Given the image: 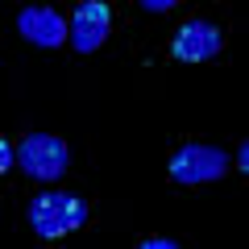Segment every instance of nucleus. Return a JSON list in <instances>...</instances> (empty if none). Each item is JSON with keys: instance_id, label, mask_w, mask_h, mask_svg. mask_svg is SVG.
<instances>
[{"instance_id": "8", "label": "nucleus", "mask_w": 249, "mask_h": 249, "mask_svg": "<svg viewBox=\"0 0 249 249\" xmlns=\"http://www.w3.org/2000/svg\"><path fill=\"white\" fill-rule=\"evenodd\" d=\"M142 249H178V241L175 237H145Z\"/></svg>"}, {"instance_id": "9", "label": "nucleus", "mask_w": 249, "mask_h": 249, "mask_svg": "<svg viewBox=\"0 0 249 249\" xmlns=\"http://www.w3.org/2000/svg\"><path fill=\"white\" fill-rule=\"evenodd\" d=\"M9 166H13V145H9V142H0V175H4Z\"/></svg>"}, {"instance_id": "3", "label": "nucleus", "mask_w": 249, "mask_h": 249, "mask_svg": "<svg viewBox=\"0 0 249 249\" xmlns=\"http://www.w3.org/2000/svg\"><path fill=\"white\" fill-rule=\"evenodd\" d=\"M229 170V154L216 150V145H183V150H175V158H170V178L183 187H199V183H216V178Z\"/></svg>"}, {"instance_id": "7", "label": "nucleus", "mask_w": 249, "mask_h": 249, "mask_svg": "<svg viewBox=\"0 0 249 249\" xmlns=\"http://www.w3.org/2000/svg\"><path fill=\"white\" fill-rule=\"evenodd\" d=\"M137 4H142L145 13H170V9L178 4V0H137Z\"/></svg>"}, {"instance_id": "5", "label": "nucleus", "mask_w": 249, "mask_h": 249, "mask_svg": "<svg viewBox=\"0 0 249 249\" xmlns=\"http://www.w3.org/2000/svg\"><path fill=\"white\" fill-rule=\"evenodd\" d=\"M220 46H224L220 29H216L212 21L196 17V21H187V25L175 34L170 54H175L178 62H208V58H216V54H220Z\"/></svg>"}, {"instance_id": "2", "label": "nucleus", "mask_w": 249, "mask_h": 249, "mask_svg": "<svg viewBox=\"0 0 249 249\" xmlns=\"http://www.w3.org/2000/svg\"><path fill=\"white\" fill-rule=\"evenodd\" d=\"M13 162L25 170L37 183H58L71 166V154H67V142L54 133H29L25 142L13 150Z\"/></svg>"}, {"instance_id": "10", "label": "nucleus", "mask_w": 249, "mask_h": 249, "mask_svg": "<svg viewBox=\"0 0 249 249\" xmlns=\"http://www.w3.org/2000/svg\"><path fill=\"white\" fill-rule=\"evenodd\" d=\"M237 166H241V170H249V145H245V142L237 145Z\"/></svg>"}, {"instance_id": "1", "label": "nucleus", "mask_w": 249, "mask_h": 249, "mask_svg": "<svg viewBox=\"0 0 249 249\" xmlns=\"http://www.w3.org/2000/svg\"><path fill=\"white\" fill-rule=\"evenodd\" d=\"M88 224V204L79 196H67V191H42V196L29 204V229L42 241H58L67 232L83 229Z\"/></svg>"}, {"instance_id": "6", "label": "nucleus", "mask_w": 249, "mask_h": 249, "mask_svg": "<svg viewBox=\"0 0 249 249\" xmlns=\"http://www.w3.org/2000/svg\"><path fill=\"white\" fill-rule=\"evenodd\" d=\"M17 29H21L25 42L42 46V50H54V46L67 42V21L58 17V9H46V4H29V9H21Z\"/></svg>"}, {"instance_id": "4", "label": "nucleus", "mask_w": 249, "mask_h": 249, "mask_svg": "<svg viewBox=\"0 0 249 249\" xmlns=\"http://www.w3.org/2000/svg\"><path fill=\"white\" fill-rule=\"evenodd\" d=\"M108 29H112V13H108L104 0H79L75 4V17L67 21V37L79 54H91L108 42Z\"/></svg>"}]
</instances>
